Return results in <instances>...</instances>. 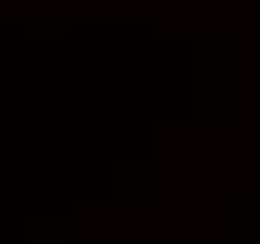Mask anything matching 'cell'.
Here are the masks:
<instances>
[{
    "instance_id": "1",
    "label": "cell",
    "mask_w": 260,
    "mask_h": 244,
    "mask_svg": "<svg viewBox=\"0 0 260 244\" xmlns=\"http://www.w3.org/2000/svg\"><path fill=\"white\" fill-rule=\"evenodd\" d=\"M234 192H240V203H245V197H250V166H245V161L234 166Z\"/></svg>"
}]
</instances>
